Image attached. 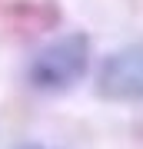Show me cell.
Masks as SVG:
<instances>
[{"label": "cell", "mask_w": 143, "mask_h": 149, "mask_svg": "<svg viewBox=\"0 0 143 149\" xmlns=\"http://www.w3.org/2000/svg\"><path fill=\"white\" fill-rule=\"evenodd\" d=\"M90 63V40L83 33H67V37L47 43L30 63V83L43 93L70 90Z\"/></svg>", "instance_id": "obj_1"}, {"label": "cell", "mask_w": 143, "mask_h": 149, "mask_svg": "<svg viewBox=\"0 0 143 149\" xmlns=\"http://www.w3.org/2000/svg\"><path fill=\"white\" fill-rule=\"evenodd\" d=\"M97 93L117 103L143 100V43L103 60L100 73H97Z\"/></svg>", "instance_id": "obj_2"}]
</instances>
